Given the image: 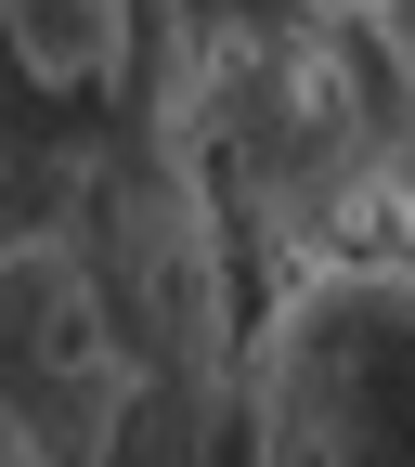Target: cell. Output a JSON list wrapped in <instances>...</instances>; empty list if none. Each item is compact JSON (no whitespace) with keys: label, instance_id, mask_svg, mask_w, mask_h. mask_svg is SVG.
Here are the masks:
<instances>
[{"label":"cell","instance_id":"1","mask_svg":"<svg viewBox=\"0 0 415 467\" xmlns=\"http://www.w3.org/2000/svg\"><path fill=\"white\" fill-rule=\"evenodd\" d=\"M247 467H415V260L312 273L260 325Z\"/></svg>","mask_w":415,"mask_h":467},{"label":"cell","instance_id":"2","mask_svg":"<svg viewBox=\"0 0 415 467\" xmlns=\"http://www.w3.org/2000/svg\"><path fill=\"white\" fill-rule=\"evenodd\" d=\"M130 312L117 285L52 247V234H0V416L39 429L66 467H104L130 429Z\"/></svg>","mask_w":415,"mask_h":467},{"label":"cell","instance_id":"3","mask_svg":"<svg viewBox=\"0 0 415 467\" xmlns=\"http://www.w3.org/2000/svg\"><path fill=\"white\" fill-rule=\"evenodd\" d=\"M0 52L39 91H104L130 52V0H0Z\"/></svg>","mask_w":415,"mask_h":467},{"label":"cell","instance_id":"4","mask_svg":"<svg viewBox=\"0 0 415 467\" xmlns=\"http://www.w3.org/2000/svg\"><path fill=\"white\" fill-rule=\"evenodd\" d=\"M0 467H66V454H52L39 429H14V416H0Z\"/></svg>","mask_w":415,"mask_h":467}]
</instances>
